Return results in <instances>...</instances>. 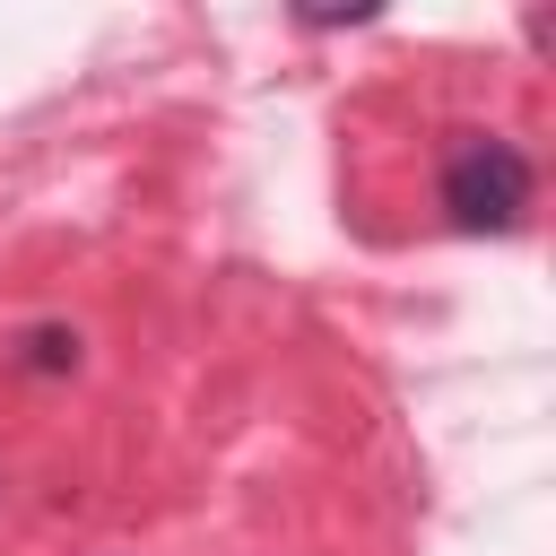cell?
<instances>
[{
  "label": "cell",
  "mask_w": 556,
  "mask_h": 556,
  "mask_svg": "<svg viewBox=\"0 0 556 556\" xmlns=\"http://www.w3.org/2000/svg\"><path fill=\"white\" fill-rule=\"evenodd\" d=\"M530 191H539L530 156L495 130H469L443 156V226H460V235H513L530 217Z\"/></svg>",
  "instance_id": "6da1fadb"
},
{
  "label": "cell",
  "mask_w": 556,
  "mask_h": 556,
  "mask_svg": "<svg viewBox=\"0 0 556 556\" xmlns=\"http://www.w3.org/2000/svg\"><path fill=\"white\" fill-rule=\"evenodd\" d=\"M9 365L52 382V374H70V365H78V330H70V321H26V330H17V348H9Z\"/></svg>",
  "instance_id": "7a4b0ae2"
}]
</instances>
